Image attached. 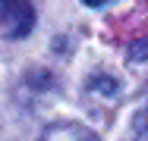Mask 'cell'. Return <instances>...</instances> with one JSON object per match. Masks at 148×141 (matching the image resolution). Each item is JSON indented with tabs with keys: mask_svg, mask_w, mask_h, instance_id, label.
I'll list each match as a JSON object with an SVG mask.
<instances>
[{
	"mask_svg": "<svg viewBox=\"0 0 148 141\" xmlns=\"http://www.w3.org/2000/svg\"><path fill=\"white\" fill-rule=\"evenodd\" d=\"M0 28L6 38H25L35 28L32 0H0Z\"/></svg>",
	"mask_w": 148,
	"mask_h": 141,
	"instance_id": "obj_1",
	"label": "cell"
},
{
	"mask_svg": "<svg viewBox=\"0 0 148 141\" xmlns=\"http://www.w3.org/2000/svg\"><path fill=\"white\" fill-rule=\"evenodd\" d=\"M41 141H98V138L91 135L88 129L76 125V122H57V125L44 129Z\"/></svg>",
	"mask_w": 148,
	"mask_h": 141,
	"instance_id": "obj_2",
	"label": "cell"
},
{
	"mask_svg": "<svg viewBox=\"0 0 148 141\" xmlns=\"http://www.w3.org/2000/svg\"><path fill=\"white\" fill-rule=\"evenodd\" d=\"M129 56H132V60H139V63H148V38L136 41V44L129 47Z\"/></svg>",
	"mask_w": 148,
	"mask_h": 141,
	"instance_id": "obj_3",
	"label": "cell"
},
{
	"mask_svg": "<svg viewBox=\"0 0 148 141\" xmlns=\"http://www.w3.org/2000/svg\"><path fill=\"white\" fill-rule=\"evenodd\" d=\"M85 6H104V3H110V0H82Z\"/></svg>",
	"mask_w": 148,
	"mask_h": 141,
	"instance_id": "obj_4",
	"label": "cell"
}]
</instances>
